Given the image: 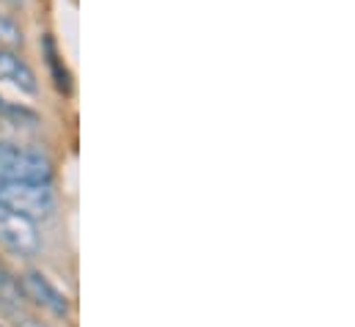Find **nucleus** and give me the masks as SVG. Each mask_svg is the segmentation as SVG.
<instances>
[{"label": "nucleus", "instance_id": "nucleus-1", "mask_svg": "<svg viewBox=\"0 0 355 327\" xmlns=\"http://www.w3.org/2000/svg\"><path fill=\"white\" fill-rule=\"evenodd\" d=\"M0 204L36 223L53 212L55 195L47 182H6L0 184Z\"/></svg>", "mask_w": 355, "mask_h": 327}, {"label": "nucleus", "instance_id": "nucleus-2", "mask_svg": "<svg viewBox=\"0 0 355 327\" xmlns=\"http://www.w3.org/2000/svg\"><path fill=\"white\" fill-rule=\"evenodd\" d=\"M53 179V165L44 154L3 143L0 141V184L6 182H47Z\"/></svg>", "mask_w": 355, "mask_h": 327}, {"label": "nucleus", "instance_id": "nucleus-3", "mask_svg": "<svg viewBox=\"0 0 355 327\" xmlns=\"http://www.w3.org/2000/svg\"><path fill=\"white\" fill-rule=\"evenodd\" d=\"M0 247L19 256V258H31L39 250L36 223H31L28 218L6 209L3 204H0Z\"/></svg>", "mask_w": 355, "mask_h": 327}, {"label": "nucleus", "instance_id": "nucleus-4", "mask_svg": "<svg viewBox=\"0 0 355 327\" xmlns=\"http://www.w3.org/2000/svg\"><path fill=\"white\" fill-rule=\"evenodd\" d=\"M19 283H22V292H25L28 303L39 306L42 311H47V314H53V317H58V319H64V317L69 314V300H67V294H64L58 286H53L42 272H25V275L19 278Z\"/></svg>", "mask_w": 355, "mask_h": 327}, {"label": "nucleus", "instance_id": "nucleus-5", "mask_svg": "<svg viewBox=\"0 0 355 327\" xmlns=\"http://www.w3.org/2000/svg\"><path fill=\"white\" fill-rule=\"evenodd\" d=\"M0 82H8L14 88H19L22 94H36L39 91V80H36L33 69L11 47H0Z\"/></svg>", "mask_w": 355, "mask_h": 327}, {"label": "nucleus", "instance_id": "nucleus-6", "mask_svg": "<svg viewBox=\"0 0 355 327\" xmlns=\"http://www.w3.org/2000/svg\"><path fill=\"white\" fill-rule=\"evenodd\" d=\"M25 303H28V297H25V292H22L19 278L0 261V311H3L6 317L17 319V317L25 314Z\"/></svg>", "mask_w": 355, "mask_h": 327}, {"label": "nucleus", "instance_id": "nucleus-7", "mask_svg": "<svg viewBox=\"0 0 355 327\" xmlns=\"http://www.w3.org/2000/svg\"><path fill=\"white\" fill-rule=\"evenodd\" d=\"M44 61H47V67H50V72H53L55 88L64 91V94H69V91H72V78H69V72H67V67H64V58L58 55L55 42H53L50 36H44Z\"/></svg>", "mask_w": 355, "mask_h": 327}, {"label": "nucleus", "instance_id": "nucleus-8", "mask_svg": "<svg viewBox=\"0 0 355 327\" xmlns=\"http://www.w3.org/2000/svg\"><path fill=\"white\" fill-rule=\"evenodd\" d=\"M0 118L11 121L14 127H36L39 124V116L31 107L17 105V102H8L6 96H0Z\"/></svg>", "mask_w": 355, "mask_h": 327}, {"label": "nucleus", "instance_id": "nucleus-9", "mask_svg": "<svg viewBox=\"0 0 355 327\" xmlns=\"http://www.w3.org/2000/svg\"><path fill=\"white\" fill-rule=\"evenodd\" d=\"M19 44H22V28H19L11 17L0 14V47H11V50H17Z\"/></svg>", "mask_w": 355, "mask_h": 327}, {"label": "nucleus", "instance_id": "nucleus-10", "mask_svg": "<svg viewBox=\"0 0 355 327\" xmlns=\"http://www.w3.org/2000/svg\"><path fill=\"white\" fill-rule=\"evenodd\" d=\"M19 327H50V325H44V322H39V319H33V317H28V314H22V317H17L14 319Z\"/></svg>", "mask_w": 355, "mask_h": 327}, {"label": "nucleus", "instance_id": "nucleus-11", "mask_svg": "<svg viewBox=\"0 0 355 327\" xmlns=\"http://www.w3.org/2000/svg\"><path fill=\"white\" fill-rule=\"evenodd\" d=\"M0 327H3V325H0Z\"/></svg>", "mask_w": 355, "mask_h": 327}]
</instances>
